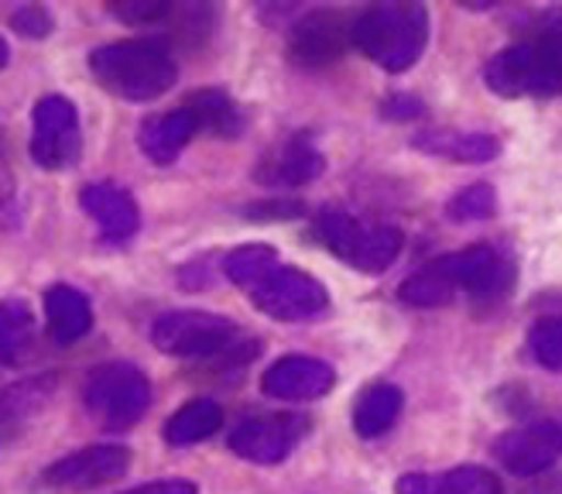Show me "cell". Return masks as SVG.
Returning a JSON list of instances; mask_svg holds the SVG:
<instances>
[{
  "label": "cell",
  "mask_w": 562,
  "mask_h": 494,
  "mask_svg": "<svg viewBox=\"0 0 562 494\" xmlns=\"http://www.w3.org/2000/svg\"><path fill=\"white\" fill-rule=\"evenodd\" d=\"M484 79L497 97L562 93V8L539 14L528 38L491 55Z\"/></svg>",
  "instance_id": "1"
},
{
  "label": "cell",
  "mask_w": 562,
  "mask_h": 494,
  "mask_svg": "<svg viewBox=\"0 0 562 494\" xmlns=\"http://www.w3.org/2000/svg\"><path fill=\"white\" fill-rule=\"evenodd\" d=\"M90 69L97 82L121 100L145 103L176 87L179 69L168 48L155 38H131L103 45L90 55Z\"/></svg>",
  "instance_id": "2"
},
{
  "label": "cell",
  "mask_w": 562,
  "mask_h": 494,
  "mask_svg": "<svg viewBox=\"0 0 562 494\" xmlns=\"http://www.w3.org/2000/svg\"><path fill=\"white\" fill-rule=\"evenodd\" d=\"M429 38V14L422 4H378L353 24V45L387 72H405L418 63Z\"/></svg>",
  "instance_id": "3"
},
{
  "label": "cell",
  "mask_w": 562,
  "mask_h": 494,
  "mask_svg": "<svg viewBox=\"0 0 562 494\" xmlns=\"http://www.w3.org/2000/svg\"><path fill=\"white\" fill-rule=\"evenodd\" d=\"M82 402H87V412L103 429L121 433V429H131L148 412L151 384L145 371L127 361L100 364L87 378V384H82Z\"/></svg>",
  "instance_id": "4"
},
{
  "label": "cell",
  "mask_w": 562,
  "mask_h": 494,
  "mask_svg": "<svg viewBox=\"0 0 562 494\" xmlns=\"http://www.w3.org/2000/svg\"><path fill=\"white\" fill-rule=\"evenodd\" d=\"M316 234L336 258H344L347 265L368 271V274L391 268V261H395L402 251V234L395 227L360 224L357 216H350L344 210H323L316 220Z\"/></svg>",
  "instance_id": "5"
},
{
  "label": "cell",
  "mask_w": 562,
  "mask_h": 494,
  "mask_svg": "<svg viewBox=\"0 0 562 494\" xmlns=\"http://www.w3.org/2000/svg\"><path fill=\"white\" fill-rule=\"evenodd\" d=\"M237 337V326L223 316L200 313V310H179V313H165L151 323V344L161 353L172 357H216L223 353Z\"/></svg>",
  "instance_id": "6"
},
{
  "label": "cell",
  "mask_w": 562,
  "mask_h": 494,
  "mask_svg": "<svg viewBox=\"0 0 562 494\" xmlns=\"http://www.w3.org/2000/svg\"><path fill=\"white\" fill-rule=\"evenodd\" d=\"M250 295H255V306L265 316L281 323L313 319L329 306V292L323 289V282L299 268H274L261 285L250 289Z\"/></svg>",
  "instance_id": "7"
},
{
  "label": "cell",
  "mask_w": 562,
  "mask_h": 494,
  "mask_svg": "<svg viewBox=\"0 0 562 494\" xmlns=\"http://www.w3.org/2000/svg\"><path fill=\"white\" fill-rule=\"evenodd\" d=\"M82 151V134L76 106L66 97H42L35 103V131H32V158L42 169H69Z\"/></svg>",
  "instance_id": "8"
},
{
  "label": "cell",
  "mask_w": 562,
  "mask_h": 494,
  "mask_svg": "<svg viewBox=\"0 0 562 494\" xmlns=\"http://www.w3.org/2000/svg\"><path fill=\"white\" fill-rule=\"evenodd\" d=\"M353 24L347 11H313L305 14L289 35V55L292 63L305 69H323L344 59V52L353 45Z\"/></svg>",
  "instance_id": "9"
},
{
  "label": "cell",
  "mask_w": 562,
  "mask_h": 494,
  "mask_svg": "<svg viewBox=\"0 0 562 494\" xmlns=\"http://www.w3.org/2000/svg\"><path fill=\"white\" fill-rule=\"evenodd\" d=\"M442 274L457 292H470L473 299H497L512 289V265L504 261L491 244H473L467 251L436 258Z\"/></svg>",
  "instance_id": "10"
},
{
  "label": "cell",
  "mask_w": 562,
  "mask_h": 494,
  "mask_svg": "<svg viewBox=\"0 0 562 494\" xmlns=\"http://www.w3.org/2000/svg\"><path fill=\"white\" fill-rule=\"evenodd\" d=\"M494 457L504 471L515 474V478L542 474L562 457V426L531 423V426L504 433L494 444Z\"/></svg>",
  "instance_id": "11"
},
{
  "label": "cell",
  "mask_w": 562,
  "mask_h": 494,
  "mask_svg": "<svg viewBox=\"0 0 562 494\" xmlns=\"http://www.w3.org/2000/svg\"><path fill=\"white\" fill-rule=\"evenodd\" d=\"M305 433V419L281 412V416H255L244 419L231 433V450L250 463H281Z\"/></svg>",
  "instance_id": "12"
},
{
  "label": "cell",
  "mask_w": 562,
  "mask_h": 494,
  "mask_svg": "<svg viewBox=\"0 0 562 494\" xmlns=\"http://www.w3.org/2000/svg\"><path fill=\"white\" fill-rule=\"evenodd\" d=\"M127 467H131L127 447L100 444V447H87V450H79L59 463H52L45 481L52 487H63V491H90V487H100V484L124 478Z\"/></svg>",
  "instance_id": "13"
},
{
  "label": "cell",
  "mask_w": 562,
  "mask_h": 494,
  "mask_svg": "<svg viewBox=\"0 0 562 494\" xmlns=\"http://www.w3.org/2000/svg\"><path fill=\"white\" fill-rule=\"evenodd\" d=\"M333 381L336 374L326 361L292 353V357H281V361H274L265 371L261 389L268 398H278V402H313L333 389Z\"/></svg>",
  "instance_id": "14"
},
{
  "label": "cell",
  "mask_w": 562,
  "mask_h": 494,
  "mask_svg": "<svg viewBox=\"0 0 562 494\" xmlns=\"http://www.w3.org/2000/svg\"><path fill=\"white\" fill-rule=\"evenodd\" d=\"M200 131V121L192 117L189 106H179V110H168V114H155L140 124L137 131V145L145 151L151 161L158 165H168L182 155V148L195 137Z\"/></svg>",
  "instance_id": "15"
},
{
  "label": "cell",
  "mask_w": 562,
  "mask_h": 494,
  "mask_svg": "<svg viewBox=\"0 0 562 494\" xmlns=\"http://www.w3.org/2000/svg\"><path fill=\"white\" fill-rule=\"evenodd\" d=\"M82 210H87L97 227L106 240H127L134 237L137 231V206L131 200V192L117 189V186H106V182H97V186H87L79 197Z\"/></svg>",
  "instance_id": "16"
},
{
  "label": "cell",
  "mask_w": 562,
  "mask_h": 494,
  "mask_svg": "<svg viewBox=\"0 0 562 494\" xmlns=\"http://www.w3.org/2000/svg\"><path fill=\"white\" fill-rule=\"evenodd\" d=\"M323 172V155L305 142V137H292L281 148H274L258 169V179L265 186H305Z\"/></svg>",
  "instance_id": "17"
},
{
  "label": "cell",
  "mask_w": 562,
  "mask_h": 494,
  "mask_svg": "<svg viewBox=\"0 0 562 494\" xmlns=\"http://www.w3.org/2000/svg\"><path fill=\"white\" fill-rule=\"evenodd\" d=\"M45 319H48V334L55 344H76L87 337L93 326L90 299L69 285H52L45 292Z\"/></svg>",
  "instance_id": "18"
},
{
  "label": "cell",
  "mask_w": 562,
  "mask_h": 494,
  "mask_svg": "<svg viewBox=\"0 0 562 494\" xmlns=\"http://www.w3.org/2000/svg\"><path fill=\"white\" fill-rule=\"evenodd\" d=\"M398 494H501V481L487 467H453L446 474H405Z\"/></svg>",
  "instance_id": "19"
},
{
  "label": "cell",
  "mask_w": 562,
  "mask_h": 494,
  "mask_svg": "<svg viewBox=\"0 0 562 494\" xmlns=\"http://www.w3.org/2000/svg\"><path fill=\"white\" fill-rule=\"evenodd\" d=\"M402 392L395 384H371L368 392H360L357 405H353V429L363 439H378L384 436L391 426L398 423V412H402Z\"/></svg>",
  "instance_id": "20"
},
{
  "label": "cell",
  "mask_w": 562,
  "mask_h": 494,
  "mask_svg": "<svg viewBox=\"0 0 562 494\" xmlns=\"http://www.w3.org/2000/svg\"><path fill=\"white\" fill-rule=\"evenodd\" d=\"M223 423V408L210 398H192L186 402L172 419L165 423V439L172 447H192L210 439Z\"/></svg>",
  "instance_id": "21"
},
{
  "label": "cell",
  "mask_w": 562,
  "mask_h": 494,
  "mask_svg": "<svg viewBox=\"0 0 562 494\" xmlns=\"http://www.w3.org/2000/svg\"><path fill=\"white\" fill-rule=\"evenodd\" d=\"M35 340V316L21 299L0 302V364H21Z\"/></svg>",
  "instance_id": "22"
},
{
  "label": "cell",
  "mask_w": 562,
  "mask_h": 494,
  "mask_svg": "<svg viewBox=\"0 0 562 494\" xmlns=\"http://www.w3.org/2000/svg\"><path fill=\"white\" fill-rule=\"evenodd\" d=\"M274 268H278V255L268 244H244L223 258V274H227V279L240 289L261 285Z\"/></svg>",
  "instance_id": "23"
},
{
  "label": "cell",
  "mask_w": 562,
  "mask_h": 494,
  "mask_svg": "<svg viewBox=\"0 0 562 494\" xmlns=\"http://www.w3.org/2000/svg\"><path fill=\"white\" fill-rule=\"evenodd\" d=\"M418 148H426L442 158H457V161H487L501 151L497 137L491 134H422Z\"/></svg>",
  "instance_id": "24"
},
{
  "label": "cell",
  "mask_w": 562,
  "mask_h": 494,
  "mask_svg": "<svg viewBox=\"0 0 562 494\" xmlns=\"http://www.w3.org/2000/svg\"><path fill=\"white\" fill-rule=\"evenodd\" d=\"M453 295H457V289L449 285V279H446L436 261L426 265V268H418L415 274H408V279L402 282V289H398V299L408 302V306H418V310L446 306Z\"/></svg>",
  "instance_id": "25"
},
{
  "label": "cell",
  "mask_w": 562,
  "mask_h": 494,
  "mask_svg": "<svg viewBox=\"0 0 562 494\" xmlns=\"http://www.w3.org/2000/svg\"><path fill=\"white\" fill-rule=\"evenodd\" d=\"M189 110L192 117L200 121V127L220 134V137H234L240 131V110L234 106V100L220 90H203L189 97Z\"/></svg>",
  "instance_id": "26"
},
{
  "label": "cell",
  "mask_w": 562,
  "mask_h": 494,
  "mask_svg": "<svg viewBox=\"0 0 562 494\" xmlns=\"http://www.w3.org/2000/svg\"><path fill=\"white\" fill-rule=\"evenodd\" d=\"M528 347H531V357H536L542 368L562 371V316H546L531 326Z\"/></svg>",
  "instance_id": "27"
},
{
  "label": "cell",
  "mask_w": 562,
  "mask_h": 494,
  "mask_svg": "<svg viewBox=\"0 0 562 494\" xmlns=\"http://www.w3.org/2000/svg\"><path fill=\"white\" fill-rule=\"evenodd\" d=\"M494 206H497L494 189L484 186V182H476V186H467L463 192H457V197L449 200L446 213H449V220H457V224H473V220L491 216Z\"/></svg>",
  "instance_id": "28"
},
{
  "label": "cell",
  "mask_w": 562,
  "mask_h": 494,
  "mask_svg": "<svg viewBox=\"0 0 562 494\" xmlns=\"http://www.w3.org/2000/svg\"><path fill=\"white\" fill-rule=\"evenodd\" d=\"M110 11L124 18L127 24H155L172 14V4L168 0H155V4H148V0H127V4H114Z\"/></svg>",
  "instance_id": "29"
},
{
  "label": "cell",
  "mask_w": 562,
  "mask_h": 494,
  "mask_svg": "<svg viewBox=\"0 0 562 494\" xmlns=\"http://www.w3.org/2000/svg\"><path fill=\"white\" fill-rule=\"evenodd\" d=\"M52 27H55L52 24V14L42 11V8H24V11L14 14V32H21L27 38H45Z\"/></svg>",
  "instance_id": "30"
},
{
  "label": "cell",
  "mask_w": 562,
  "mask_h": 494,
  "mask_svg": "<svg viewBox=\"0 0 562 494\" xmlns=\"http://www.w3.org/2000/svg\"><path fill=\"white\" fill-rule=\"evenodd\" d=\"M127 494H200V491H195L192 481H155L145 487H134Z\"/></svg>",
  "instance_id": "31"
},
{
  "label": "cell",
  "mask_w": 562,
  "mask_h": 494,
  "mask_svg": "<svg viewBox=\"0 0 562 494\" xmlns=\"http://www.w3.org/2000/svg\"><path fill=\"white\" fill-rule=\"evenodd\" d=\"M422 110V103L418 100H412V97H398V100H387L384 103V117H415Z\"/></svg>",
  "instance_id": "32"
},
{
  "label": "cell",
  "mask_w": 562,
  "mask_h": 494,
  "mask_svg": "<svg viewBox=\"0 0 562 494\" xmlns=\"http://www.w3.org/2000/svg\"><path fill=\"white\" fill-rule=\"evenodd\" d=\"M8 59H11V52H8V42H4V38H0V69H4V66H8Z\"/></svg>",
  "instance_id": "33"
}]
</instances>
